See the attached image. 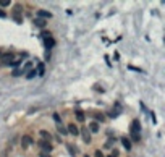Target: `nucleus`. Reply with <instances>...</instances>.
<instances>
[{"label": "nucleus", "instance_id": "26", "mask_svg": "<svg viewBox=\"0 0 165 157\" xmlns=\"http://www.w3.org/2000/svg\"><path fill=\"white\" fill-rule=\"evenodd\" d=\"M95 157H104L102 151H99V149H97V151H95Z\"/></svg>", "mask_w": 165, "mask_h": 157}, {"label": "nucleus", "instance_id": "3", "mask_svg": "<svg viewBox=\"0 0 165 157\" xmlns=\"http://www.w3.org/2000/svg\"><path fill=\"white\" fill-rule=\"evenodd\" d=\"M31 144H34V139L29 136V134H25V136L21 138V147H23V149L29 147Z\"/></svg>", "mask_w": 165, "mask_h": 157}, {"label": "nucleus", "instance_id": "13", "mask_svg": "<svg viewBox=\"0 0 165 157\" xmlns=\"http://www.w3.org/2000/svg\"><path fill=\"white\" fill-rule=\"evenodd\" d=\"M39 134H41V136L44 138V141H49V143H50V139H52L50 133H49V131H46V130H41V131H39Z\"/></svg>", "mask_w": 165, "mask_h": 157}, {"label": "nucleus", "instance_id": "22", "mask_svg": "<svg viewBox=\"0 0 165 157\" xmlns=\"http://www.w3.org/2000/svg\"><path fill=\"white\" fill-rule=\"evenodd\" d=\"M68 149H70V152H71V154H76V152H78V151H76V147H73L71 144H68Z\"/></svg>", "mask_w": 165, "mask_h": 157}, {"label": "nucleus", "instance_id": "12", "mask_svg": "<svg viewBox=\"0 0 165 157\" xmlns=\"http://www.w3.org/2000/svg\"><path fill=\"white\" fill-rule=\"evenodd\" d=\"M44 44H46V49H52L55 46L54 37H49V39H44Z\"/></svg>", "mask_w": 165, "mask_h": 157}, {"label": "nucleus", "instance_id": "4", "mask_svg": "<svg viewBox=\"0 0 165 157\" xmlns=\"http://www.w3.org/2000/svg\"><path fill=\"white\" fill-rule=\"evenodd\" d=\"M0 60H2L5 65H12V62H13V54H12V52L2 54V55H0Z\"/></svg>", "mask_w": 165, "mask_h": 157}, {"label": "nucleus", "instance_id": "23", "mask_svg": "<svg viewBox=\"0 0 165 157\" xmlns=\"http://www.w3.org/2000/svg\"><path fill=\"white\" fill-rule=\"evenodd\" d=\"M54 120L57 122V125L60 123V115H58V113H54Z\"/></svg>", "mask_w": 165, "mask_h": 157}, {"label": "nucleus", "instance_id": "5", "mask_svg": "<svg viewBox=\"0 0 165 157\" xmlns=\"http://www.w3.org/2000/svg\"><path fill=\"white\" fill-rule=\"evenodd\" d=\"M37 18H41V20H50L52 18V13L47 12V10H37Z\"/></svg>", "mask_w": 165, "mask_h": 157}, {"label": "nucleus", "instance_id": "19", "mask_svg": "<svg viewBox=\"0 0 165 157\" xmlns=\"http://www.w3.org/2000/svg\"><path fill=\"white\" fill-rule=\"evenodd\" d=\"M10 0H0V7H10Z\"/></svg>", "mask_w": 165, "mask_h": 157}, {"label": "nucleus", "instance_id": "9", "mask_svg": "<svg viewBox=\"0 0 165 157\" xmlns=\"http://www.w3.org/2000/svg\"><path fill=\"white\" fill-rule=\"evenodd\" d=\"M74 117H76V120H78L79 123H82L84 118H86V115H84V112L82 110H74Z\"/></svg>", "mask_w": 165, "mask_h": 157}, {"label": "nucleus", "instance_id": "16", "mask_svg": "<svg viewBox=\"0 0 165 157\" xmlns=\"http://www.w3.org/2000/svg\"><path fill=\"white\" fill-rule=\"evenodd\" d=\"M36 74H37V71H36V68H31V70H29V71H28V74H26V78H28V79H33V78H34V76H36Z\"/></svg>", "mask_w": 165, "mask_h": 157}, {"label": "nucleus", "instance_id": "2", "mask_svg": "<svg viewBox=\"0 0 165 157\" xmlns=\"http://www.w3.org/2000/svg\"><path fill=\"white\" fill-rule=\"evenodd\" d=\"M37 146H39V147L42 149V151H46V154L47 152H50V151H52V144H50L49 141H44V139H41V141H37Z\"/></svg>", "mask_w": 165, "mask_h": 157}, {"label": "nucleus", "instance_id": "10", "mask_svg": "<svg viewBox=\"0 0 165 157\" xmlns=\"http://www.w3.org/2000/svg\"><path fill=\"white\" fill-rule=\"evenodd\" d=\"M89 133H99V123L91 122V123H89Z\"/></svg>", "mask_w": 165, "mask_h": 157}, {"label": "nucleus", "instance_id": "15", "mask_svg": "<svg viewBox=\"0 0 165 157\" xmlns=\"http://www.w3.org/2000/svg\"><path fill=\"white\" fill-rule=\"evenodd\" d=\"M94 118H95V123H99V122H105L104 113H99V112H95V113H94Z\"/></svg>", "mask_w": 165, "mask_h": 157}, {"label": "nucleus", "instance_id": "25", "mask_svg": "<svg viewBox=\"0 0 165 157\" xmlns=\"http://www.w3.org/2000/svg\"><path fill=\"white\" fill-rule=\"evenodd\" d=\"M20 63H21V60H13V62H12V66H18Z\"/></svg>", "mask_w": 165, "mask_h": 157}, {"label": "nucleus", "instance_id": "8", "mask_svg": "<svg viewBox=\"0 0 165 157\" xmlns=\"http://www.w3.org/2000/svg\"><path fill=\"white\" fill-rule=\"evenodd\" d=\"M36 71H37V74H39V76H44V74H46V65H44L42 62H39V63H37Z\"/></svg>", "mask_w": 165, "mask_h": 157}, {"label": "nucleus", "instance_id": "30", "mask_svg": "<svg viewBox=\"0 0 165 157\" xmlns=\"http://www.w3.org/2000/svg\"><path fill=\"white\" fill-rule=\"evenodd\" d=\"M108 157H112V156H108Z\"/></svg>", "mask_w": 165, "mask_h": 157}, {"label": "nucleus", "instance_id": "18", "mask_svg": "<svg viewBox=\"0 0 165 157\" xmlns=\"http://www.w3.org/2000/svg\"><path fill=\"white\" fill-rule=\"evenodd\" d=\"M57 130H58V133H62V134H66V133H68L65 126H62V123H58V125H57Z\"/></svg>", "mask_w": 165, "mask_h": 157}, {"label": "nucleus", "instance_id": "1", "mask_svg": "<svg viewBox=\"0 0 165 157\" xmlns=\"http://www.w3.org/2000/svg\"><path fill=\"white\" fill-rule=\"evenodd\" d=\"M139 131H141V123H139V120H133V122H131V130H130V133H131V139L134 141V143H139V139H141Z\"/></svg>", "mask_w": 165, "mask_h": 157}, {"label": "nucleus", "instance_id": "7", "mask_svg": "<svg viewBox=\"0 0 165 157\" xmlns=\"http://www.w3.org/2000/svg\"><path fill=\"white\" fill-rule=\"evenodd\" d=\"M81 134H82V141H84V143H91V133H89L87 126H82Z\"/></svg>", "mask_w": 165, "mask_h": 157}, {"label": "nucleus", "instance_id": "6", "mask_svg": "<svg viewBox=\"0 0 165 157\" xmlns=\"http://www.w3.org/2000/svg\"><path fill=\"white\" fill-rule=\"evenodd\" d=\"M66 131L70 133V134H73V136H78L79 134V130H78V126L74 123H68L66 125Z\"/></svg>", "mask_w": 165, "mask_h": 157}, {"label": "nucleus", "instance_id": "14", "mask_svg": "<svg viewBox=\"0 0 165 157\" xmlns=\"http://www.w3.org/2000/svg\"><path fill=\"white\" fill-rule=\"evenodd\" d=\"M46 23H47V21L41 20V18H36V20H34V25H36L37 28H46Z\"/></svg>", "mask_w": 165, "mask_h": 157}, {"label": "nucleus", "instance_id": "20", "mask_svg": "<svg viewBox=\"0 0 165 157\" xmlns=\"http://www.w3.org/2000/svg\"><path fill=\"white\" fill-rule=\"evenodd\" d=\"M42 37H44V39H49V37H52V33H50V31H42Z\"/></svg>", "mask_w": 165, "mask_h": 157}, {"label": "nucleus", "instance_id": "28", "mask_svg": "<svg viewBox=\"0 0 165 157\" xmlns=\"http://www.w3.org/2000/svg\"><path fill=\"white\" fill-rule=\"evenodd\" d=\"M5 16H7V13H5L3 10H0V18H5Z\"/></svg>", "mask_w": 165, "mask_h": 157}, {"label": "nucleus", "instance_id": "17", "mask_svg": "<svg viewBox=\"0 0 165 157\" xmlns=\"http://www.w3.org/2000/svg\"><path fill=\"white\" fill-rule=\"evenodd\" d=\"M31 66H33V63H31V62H26V63H25V66H23V70H21V71H23V73H28V71L31 70Z\"/></svg>", "mask_w": 165, "mask_h": 157}, {"label": "nucleus", "instance_id": "29", "mask_svg": "<svg viewBox=\"0 0 165 157\" xmlns=\"http://www.w3.org/2000/svg\"><path fill=\"white\" fill-rule=\"evenodd\" d=\"M84 157H89V156H84Z\"/></svg>", "mask_w": 165, "mask_h": 157}, {"label": "nucleus", "instance_id": "21", "mask_svg": "<svg viewBox=\"0 0 165 157\" xmlns=\"http://www.w3.org/2000/svg\"><path fill=\"white\" fill-rule=\"evenodd\" d=\"M12 74H13V76H20V74H23V71H21L20 68H15V70H13V73H12Z\"/></svg>", "mask_w": 165, "mask_h": 157}, {"label": "nucleus", "instance_id": "11", "mask_svg": "<svg viewBox=\"0 0 165 157\" xmlns=\"http://www.w3.org/2000/svg\"><path fill=\"white\" fill-rule=\"evenodd\" d=\"M121 144H123V147L126 149V151H131V141H130L128 138H121Z\"/></svg>", "mask_w": 165, "mask_h": 157}, {"label": "nucleus", "instance_id": "27", "mask_svg": "<svg viewBox=\"0 0 165 157\" xmlns=\"http://www.w3.org/2000/svg\"><path fill=\"white\" fill-rule=\"evenodd\" d=\"M39 157H52V156H50V154H46V152H41V154H39Z\"/></svg>", "mask_w": 165, "mask_h": 157}, {"label": "nucleus", "instance_id": "24", "mask_svg": "<svg viewBox=\"0 0 165 157\" xmlns=\"http://www.w3.org/2000/svg\"><path fill=\"white\" fill-rule=\"evenodd\" d=\"M108 115H110L112 118H115V117H118V112H115V110H112L110 113H108Z\"/></svg>", "mask_w": 165, "mask_h": 157}]
</instances>
